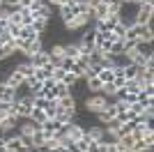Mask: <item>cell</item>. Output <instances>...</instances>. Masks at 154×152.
Wrapping results in <instances>:
<instances>
[{"label": "cell", "instance_id": "obj_1", "mask_svg": "<svg viewBox=\"0 0 154 152\" xmlns=\"http://www.w3.org/2000/svg\"><path fill=\"white\" fill-rule=\"evenodd\" d=\"M9 113H12V115H19L21 120L30 118V113H32V97H30V95H26V97H19V99H14L12 108H9Z\"/></svg>", "mask_w": 154, "mask_h": 152}, {"label": "cell", "instance_id": "obj_2", "mask_svg": "<svg viewBox=\"0 0 154 152\" xmlns=\"http://www.w3.org/2000/svg\"><path fill=\"white\" fill-rule=\"evenodd\" d=\"M106 106H108V97H103L101 92H99V95H88L85 101H83V108L88 111V113H92V115H97Z\"/></svg>", "mask_w": 154, "mask_h": 152}, {"label": "cell", "instance_id": "obj_3", "mask_svg": "<svg viewBox=\"0 0 154 152\" xmlns=\"http://www.w3.org/2000/svg\"><path fill=\"white\" fill-rule=\"evenodd\" d=\"M28 9L32 12V16H35V19H44V21H51V19H53V7L44 5V2H39V0H35Z\"/></svg>", "mask_w": 154, "mask_h": 152}, {"label": "cell", "instance_id": "obj_4", "mask_svg": "<svg viewBox=\"0 0 154 152\" xmlns=\"http://www.w3.org/2000/svg\"><path fill=\"white\" fill-rule=\"evenodd\" d=\"M152 19H154V5H152V2H143V5H138L136 23H152Z\"/></svg>", "mask_w": 154, "mask_h": 152}, {"label": "cell", "instance_id": "obj_5", "mask_svg": "<svg viewBox=\"0 0 154 152\" xmlns=\"http://www.w3.org/2000/svg\"><path fill=\"white\" fill-rule=\"evenodd\" d=\"M58 12H60V19H62V23L71 21L74 16H78V9H76V0H69L67 5H62V7H60Z\"/></svg>", "mask_w": 154, "mask_h": 152}, {"label": "cell", "instance_id": "obj_6", "mask_svg": "<svg viewBox=\"0 0 154 152\" xmlns=\"http://www.w3.org/2000/svg\"><path fill=\"white\" fill-rule=\"evenodd\" d=\"M28 60H30L32 67H44V65L51 62V55H48V51H46V49H42V51H37V53H32Z\"/></svg>", "mask_w": 154, "mask_h": 152}, {"label": "cell", "instance_id": "obj_7", "mask_svg": "<svg viewBox=\"0 0 154 152\" xmlns=\"http://www.w3.org/2000/svg\"><path fill=\"white\" fill-rule=\"evenodd\" d=\"M35 78H37V81H48V78H53V65L48 62V65H44V67H35Z\"/></svg>", "mask_w": 154, "mask_h": 152}, {"label": "cell", "instance_id": "obj_8", "mask_svg": "<svg viewBox=\"0 0 154 152\" xmlns=\"http://www.w3.org/2000/svg\"><path fill=\"white\" fill-rule=\"evenodd\" d=\"M103 136V125L99 122V125H90V127H85V138L88 141H101Z\"/></svg>", "mask_w": 154, "mask_h": 152}, {"label": "cell", "instance_id": "obj_9", "mask_svg": "<svg viewBox=\"0 0 154 152\" xmlns=\"http://www.w3.org/2000/svg\"><path fill=\"white\" fill-rule=\"evenodd\" d=\"M23 81H26V78H23V76H21L16 69H12L9 74L5 76V81H2V83H7L9 88H14V90H16V88H21V85H23Z\"/></svg>", "mask_w": 154, "mask_h": 152}, {"label": "cell", "instance_id": "obj_10", "mask_svg": "<svg viewBox=\"0 0 154 152\" xmlns=\"http://www.w3.org/2000/svg\"><path fill=\"white\" fill-rule=\"evenodd\" d=\"M58 106L62 108V111H76L78 101H76V97H74V95H64V97H60V99H58Z\"/></svg>", "mask_w": 154, "mask_h": 152}, {"label": "cell", "instance_id": "obj_11", "mask_svg": "<svg viewBox=\"0 0 154 152\" xmlns=\"http://www.w3.org/2000/svg\"><path fill=\"white\" fill-rule=\"evenodd\" d=\"M16 99V90L9 88L7 83H0V101H7V104H14Z\"/></svg>", "mask_w": 154, "mask_h": 152}, {"label": "cell", "instance_id": "obj_12", "mask_svg": "<svg viewBox=\"0 0 154 152\" xmlns=\"http://www.w3.org/2000/svg\"><path fill=\"white\" fill-rule=\"evenodd\" d=\"M60 127H62V122L53 118V120H46V122H42V125H39V129H44V131H51L53 136H58Z\"/></svg>", "mask_w": 154, "mask_h": 152}, {"label": "cell", "instance_id": "obj_13", "mask_svg": "<svg viewBox=\"0 0 154 152\" xmlns=\"http://www.w3.org/2000/svg\"><path fill=\"white\" fill-rule=\"evenodd\" d=\"M62 51H64V58H71V60H76V58L81 55L76 42H67V44H62Z\"/></svg>", "mask_w": 154, "mask_h": 152}, {"label": "cell", "instance_id": "obj_14", "mask_svg": "<svg viewBox=\"0 0 154 152\" xmlns=\"http://www.w3.org/2000/svg\"><path fill=\"white\" fill-rule=\"evenodd\" d=\"M14 69L19 71V74L23 76V78H28V76H32V74H35V67L30 65V60H26V62H16V67H14Z\"/></svg>", "mask_w": 154, "mask_h": 152}, {"label": "cell", "instance_id": "obj_15", "mask_svg": "<svg viewBox=\"0 0 154 152\" xmlns=\"http://www.w3.org/2000/svg\"><path fill=\"white\" fill-rule=\"evenodd\" d=\"M97 78H99L103 85H106V83H113V78H115V71H113V67H103V69H99Z\"/></svg>", "mask_w": 154, "mask_h": 152}, {"label": "cell", "instance_id": "obj_16", "mask_svg": "<svg viewBox=\"0 0 154 152\" xmlns=\"http://www.w3.org/2000/svg\"><path fill=\"white\" fill-rule=\"evenodd\" d=\"M19 37H21V39H39L42 35H37V32L32 30V25H21ZM14 39H16V37H14Z\"/></svg>", "mask_w": 154, "mask_h": 152}, {"label": "cell", "instance_id": "obj_17", "mask_svg": "<svg viewBox=\"0 0 154 152\" xmlns=\"http://www.w3.org/2000/svg\"><path fill=\"white\" fill-rule=\"evenodd\" d=\"M16 12L21 14V25H32V21H35V16H32V12L28 9V7H19Z\"/></svg>", "mask_w": 154, "mask_h": 152}, {"label": "cell", "instance_id": "obj_18", "mask_svg": "<svg viewBox=\"0 0 154 152\" xmlns=\"http://www.w3.org/2000/svg\"><path fill=\"white\" fill-rule=\"evenodd\" d=\"M124 90H127V92H134V95H136V92H140V90H143V83L138 81V78H129V81L124 83Z\"/></svg>", "mask_w": 154, "mask_h": 152}, {"label": "cell", "instance_id": "obj_19", "mask_svg": "<svg viewBox=\"0 0 154 152\" xmlns=\"http://www.w3.org/2000/svg\"><path fill=\"white\" fill-rule=\"evenodd\" d=\"M30 138H32V147H44V143H46V136H44V131H42V129H37Z\"/></svg>", "mask_w": 154, "mask_h": 152}, {"label": "cell", "instance_id": "obj_20", "mask_svg": "<svg viewBox=\"0 0 154 152\" xmlns=\"http://www.w3.org/2000/svg\"><path fill=\"white\" fill-rule=\"evenodd\" d=\"M32 30L37 32V35H44V32L48 30V21H44V19H35V21H32Z\"/></svg>", "mask_w": 154, "mask_h": 152}, {"label": "cell", "instance_id": "obj_21", "mask_svg": "<svg viewBox=\"0 0 154 152\" xmlns=\"http://www.w3.org/2000/svg\"><path fill=\"white\" fill-rule=\"evenodd\" d=\"M30 120H32V122H37V125H42V122H46L48 118H46V113L42 111V108H32V113H30Z\"/></svg>", "mask_w": 154, "mask_h": 152}, {"label": "cell", "instance_id": "obj_22", "mask_svg": "<svg viewBox=\"0 0 154 152\" xmlns=\"http://www.w3.org/2000/svg\"><path fill=\"white\" fill-rule=\"evenodd\" d=\"M120 127H122V122L117 120V118H113V120H108V122H103V129L106 131H113L117 136V131H120Z\"/></svg>", "mask_w": 154, "mask_h": 152}, {"label": "cell", "instance_id": "obj_23", "mask_svg": "<svg viewBox=\"0 0 154 152\" xmlns=\"http://www.w3.org/2000/svg\"><path fill=\"white\" fill-rule=\"evenodd\" d=\"M103 5L108 7V14H117V12H120V7H122V0H106Z\"/></svg>", "mask_w": 154, "mask_h": 152}, {"label": "cell", "instance_id": "obj_24", "mask_svg": "<svg viewBox=\"0 0 154 152\" xmlns=\"http://www.w3.org/2000/svg\"><path fill=\"white\" fill-rule=\"evenodd\" d=\"M46 104H48V99H44L42 95H32V108H42L44 111Z\"/></svg>", "mask_w": 154, "mask_h": 152}, {"label": "cell", "instance_id": "obj_25", "mask_svg": "<svg viewBox=\"0 0 154 152\" xmlns=\"http://www.w3.org/2000/svg\"><path fill=\"white\" fill-rule=\"evenodd\" d=\"M76 81H78V76H74L71 71H67V74L62 76V81H60V83H64L67 88H74V85H76Z\"/></svg>", "mask_w": 154, "mask_h": 152}, {"label": "cell", "instance_id": "obj_26", "mask_svg": "<svg viewBox=\"0 0 154 152\" xmlns=\"http://www.w3.org/2000/svg\"><path fill=\"white\" fill-rule=\"evenodd\" d=\"M12 53H14V44H2V46H0V60L9 58Z\"/></svg>", "mask_w": 154, "mask_h": 152}, {"label": "cell", "instance_id": "obj_27", "mask_svg": "<svg viewBox=\"0 0 154 152\" xmlns=\"http://www.w3.org/2000/svg\"><path fill=\"white\" fill-rule=\"evenodd\" d=\"M76 65L83 67V69H88V67H90V55H83V53H81V55L76 58Z\"/></svg>", "mask_w": 154, "mask_h": 152}, {"label": "cell", "instance_id": "obj_28", "mask_svg": "<svg viewBox=\"0 0 154 152\" xmlns=\"http://www.w3.org/2000/svg\"><path fill=\"white\" fill-rule=\"evenodd\" d=\"M64 74H67V69H62V67H53V81H62Z\"/></svg>", "mask_w": 154, "mask_h": 152}, {"label": "cell", "instance_id": "obj_29", "mask_svg": "<svg viewBox=\"0 0 154 152\" xmlns=\"http://www.w3.org/2000/svg\"><path fill=\"white\" fill-rule=\"evenodd\" d=\"M67 2H69V0H46V5H48V7H55V9H60V7L67 5Z\"/></svg>", "mask_w": 154, "mask_h": 152}, {"label": "cell", "instance_id": "obj_30", "mask_svg": "<svg viewBox=\"0 0 154 152\" xmlns=\"http://www.w3.org/2000/svg\"><path fill=\"white\" fill-rule=\"evenodd\" d=\"M76 147H78L81 152H85V150H88V138H85V136H83V138H78V141H76Z\"/></svg>", "mask_w": 154, "mask_h": 152}, {"label": "cell", "instance_id": "obj_31", "mask_svg": "<svg viewBox=\"0 0 154 152\" xmlns=\"http://www.w3.org/2000/svg\"><path fill=\"white\" fill-rule=\"evenodd\" d=\"M85 2H88V7H90V9H94L97 5H101V2H99V0H85Z\"/></svg>", "mask_w": 154, "mask_h": 152}, {"label": "cell", "instance_id": "obj_32", "mask_svg": "<svg viewBox=\"0 0 154 152\" xmlns=\"http://www.w3.org/2000/svg\"><path fill=\"white\" fill-rule=\"evenodd\" d=\"M35 0H19V7H30Z\"/></svg>", "mask_w": 154, "mask_h": 152}, {"label": "cell", "instance_id": "obj_33", "mask_svg": "<svg viewBox=\"0 0 154 152\" xmlns=\"http://www.w3.org/2000/svg\"><path fill=\"white\" fill-rule=\"evenodd\" d=\"M7 30V19H0V32Z\"/></svg>", "mask_w": 154, "mask_h": 152}, {"label": "cell", "instance_id": "obj_34", "mask_svg": "<svg viewBox=\"0 0 154 152\" xmlns=\"http://www.w3.org/2000/svg\"><path fill=\"white\" fill-rule=\"evenodd\" d=\"M7 113H9V111H0V122H2V120L7 118Z\"/></svg>", "mask_w": 154, "mask_h": 152}, {"label": "cell", "instance_id": "obj_35", "mask_svg": "<svg viewBox=\"0 0 154 152\" xmlns=\"http://www.w3.org/2000/svg\"><path fill=\"white\" fill-rule=\"evenodd\" d=\"M2 2H5V0H0V7H2Z\"/></svg>", "mask_w": 154, "mask_h": 152}, {"label": "cell", "instance_id": "obj_36", "mask_svg": "<svg viewBox=\"0 0 154 152\" xmlns=\"http://www.w3.org/2000/svg\"><path fill=\"white\" fill-rule=\"evenodd\" d=\"M99 2H106V0H99Z\"/></svg>", "mask_w": 154, "mask_h": 152}]
</instances>
